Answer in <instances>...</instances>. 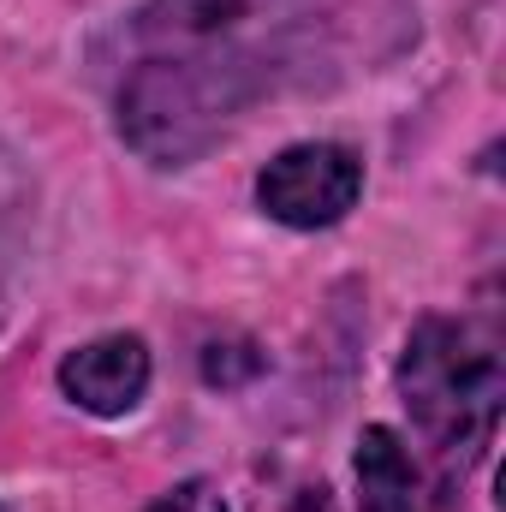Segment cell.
Instances as JSON below:
<instances>
[{
	"label": "cell",
	"mask_w": 506,
	"mask_h": 512,
	"mask_svg": "<svg viewBox=\"0 0 506 512\" xmlns=\"http://www.w3.org/2000/svg\"><path fill=\"white\" fill-rule=\"evenodd\" d=\"M251 54H143L120 84V137L149 167H191L274 90Z\"/></svg>",
	"instance_id": "1"
},
{
	"label": "cell",
	"mask_w": 506,
	"mask_h": 512,
	"mask_svg": "<svg viewBox=\"0 0 506 512\" xmlns=\"http://www.w3.org/2000/svg\"><path fill=\"white\" fill-rule=\"evenodd\" d=\"M399 393L429 447H441L447 459L459 453V465H471L495 441L506 399L495 328L471 316H423L399 352Z\"/></svg>",
	"instance_id": "2"
},
{
	"label": "cell",
	"mask_w": 506,
	"mask_h": 512,
	"mask_svg": "<svg viewBox=\"0 0 506 512\" xmlns=\"http://www.w3.org/2000/svg\"><path fill=\"white\" fill-rule=\"evenodd\" d=\"M316 0H149L137 12L143 54H251L286 72Z\"/></svg>",
	"instance_id": "3"
},
{
	"label": "cell",
	"mask_w": 506,
	"mask_h": 512,
	"mask_svg": "<svg viewBox=\"0 0 506 512\" xmlns=\"http://www.w3.org/2000/svg\"><path fill=\"white\" fill-rule=\"evenodd\" d=\"M364 197V161L346 143L310 137V143H286L262 173H256V209L292 233H322L334 221H346Z\"/></svg>",
	"instance_id": "4"
},
{
	"label": "cell",
	"mask_w": 506,
	"mask_h": 512,
	"mask_svg": "<svg viewBox=\"0 0 506 512\" xmlns=\"http://www.w3.org/2000/svg\"><path fill=\"white\" fill-rule=\"evenodd\" d=\"M149 346L137 334H102L60 358V393L90 417H126L149 393Z\"/></svg>",
	"instance_id": "5"
},
{
	"label": "cell",
	"mask_w": 506,
	"mask_h": 512,
	"mask_svg": "<svg viewBox=\"0 0 506 512\" xmlns=\"http://www.w3.org/2000/svg\"><path fill=\"white\" fill-rule=\"evenodd\" d=\"M358 512H417V465L399 429L370 423L358 435Z\"/></svg>",
	"instance_id": "6"
},
{
	"label": "cell",
	"mask_w": 506,
	"mask_h": 512,
	"mask_svg": "<svg viewBox=\"0 0 506 512\" xmlns=\"http://www.w3.org/2000/svg\"><path fill=\"white\" fill-rule=\"evenodd\" d=\"M262 370V352H256L251 340H215V346H203V382L209 387H245Z\"/></svg>",
	"instance_id": "7"
},
{
	"label": "cell",
	"mask_w": 506,
	"mask_h": 512,
	"mask_svg": "<svg viewBox=\"0 0 506 512\" xmlns=\"http://www.w3.org/2000/svg\"><path fill=\"white\" fill-rule=\"evenodd\" d=\"M149 512H227V501H221V489L209 477H191V483H173Z\"/></svg>",
	"instance_id": "8"
}]
</instances>
